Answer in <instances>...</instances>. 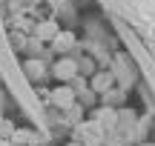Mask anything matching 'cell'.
I'll return each instance as SVG.
<instances>
[{
    "instance_id": "cell-1",
    "label": "cell",
    "mask_w": 155,
    "mask_h": 146,
    "mask_svg": "<svg viewBox=\"0 0 155 146\" xmlns=\"http://www.w3.org/2000/svg\"><path fill=\"white\" fill-rule=\"evenodd\" d=\"M52 100H55L61 109H72L75 106V92L69 89V86H58V89L52 92Z\"/></svg>"
},
{
    "instance_id": "cell-2",
    "label": "cell",
    "mask_w": 155,
    "mask_h": 146,
    "mask_svg": "<svg viewBox=\"0 0 155 146\" xmlns=\"http://www.w3.org/2000/svg\"><path fill=\"white\" fill-rule=\"evenodd\" d=\"M75 72H78L75 60H58V63H55V75H58L61 80H72Z\"/></svg>"
},
{
    "instance_id": "cell-3",
    "label": "cell",
    "mask_w": 155,
    "mask_h": 146,
    "mask_svg": "<svg viewBox=\"0 0 155 146\" xmlns=\"http://www.w3.org/2000/svg\"><path fill=\"white\" fill-rule=\"evenodd\" d=\"M55 46H58L61 52L72 49V46H75V34H72V32H58V34H55Z\"/></svg>"
},
{
    "instance_id": "cell-4",
    "label": "cell",
    "mask_w": 155,
    "mask_h": 146,
    "mask_svg": "<svg viewBox=\"0 0 155 146\" xmlns=\"http://www.w3.org/2000/svg\"><path fill=\"white\" fill-rule=\"evenodd\" d=\"M109 86H112V75L109 72H106V75H95V78H92V89L95 92H104V89H109Z\"/></svg>"
},
{
    "instance_id": "cell-5",
    "label": "cell",
    "mask_w": 155,
    "mask_h": 146,
    "mask_svg": "<svg viewBox=\"0 0 155 146\" xmlns=\"http://www.w3.org/2000/svg\"><path fill=\"white\" fill-rule=\"evenodd\" d=\"M55 34H58V26H55V23H40V26H38V37L55 40Z\"/></svg>"
},
{
    "instance_id": "cell-6",
    "label": "cell",
    "mask_w": 155,
    "mask_h": 146,
    "mask_svg": "<svg viewBox=\"0 0 155 146\" xmlns=\"http://www.w3.org/2000/svg\"><path fill=\"white\" fill-rule=\"evenodd\" d=\"M26 141H29V132L26 129H15V132H12V138H9L12 146H23Z\"/></svg>"
},
{
    "instance_id": "cell-7",
    "label": "cell",
    "mask_w": 155,
    "mask_h": 146,
    "mask_svg": "<svg viewBox=\"0 0 155 146\" xmlns=\"http://www.w3.org/2000/svg\"><path fill=\"white\" fill-rule=\"evenodd\" d=\"M12 132H15V126H12L9 120H0V141H9Z\"/></svg>"
},
{
    "instance_id": "cell-8",
    "label": "cell",
    "mask_w": 155,
    "mask_h": 146,
    "mask_svg": "<svg viewBox=\"0 0 155 146\" xmlns=\"http://www.w3.org/2000/svg\"><path fill=\"white\" fill-rule=\"evenodd\" d=\"M98 120L106 123V126H115V115H112V112H98Z\"/></svg>"
},
{
    "instance_id": "cell-9",
    "label": "cell",
    "mask_w": 155,
    "mask_h": 146,
    "mask_svg": "<svg viewBox=\"0 0 155 146\" xmlns=\"http://www.w3.org/2000/svg\"><path fill=\"white\" fill-rule=\"evenodd\" d=\"M0 146H12V143H9V141H0Z\"/></svg>"
},
{
    "instance_id": "cell-10",
    "label": "cell",
    "mask_w": 155,
    "mask_h": 146,
    "mask_svg": "<svg viewBox=\"0 0 155 146\" xmlns=\"http://www.w3.org/2000/svg\"><path fill=\"white\" fill-rule=\"evenodd\" d=\"M0 120H3V118H0Z\"/></svg>"
}]
</instances>
